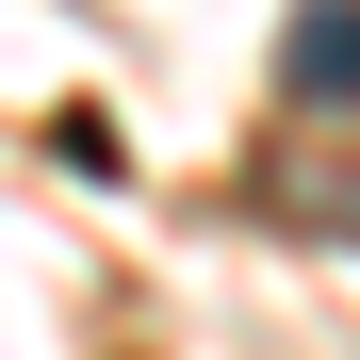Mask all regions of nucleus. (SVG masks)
<instances>
[{
	"label": "nucleus",
	"instance_id": "obj_1",
	"mask_svg": "<svg viewBox=\"0 0 360 360\" xmlns=\"http://www.w3.org/2000/svg\"><path fill=\"white\" fill-rule=\"evenodd\" d=\"M278 66H295V98H311V115H360V0H295Z\"/></svg>",
	"mask_w": 360,
	"mask_h": 360
},
{
	"label": "nucleus",
	"instance_id": "obj_2",
	"mask_svg": "<svg viewBox=\"0 0 360 360\" xmlns=\"http://www.w3.org/2000/svg\"><path fill=\"white\" fill-rule=\"evenodd\" d=\"M278 213H295V229H344V246H360V164H295V180H278Z\"/></svg>",
	"mask_w": 360,
	"mask_h": 360
}]
</instances>
